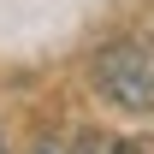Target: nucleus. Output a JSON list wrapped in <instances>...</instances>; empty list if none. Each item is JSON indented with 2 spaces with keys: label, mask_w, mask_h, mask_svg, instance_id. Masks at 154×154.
<instances>
[{
  "label": "nucleus",
  "mask_w": 154,
  "mask_h": 154,
  "mask_svg": "<svg viewBox=\"0 0 154 154\" xmlns=\"http://www.w3.org/2000/svg\"><path fill=\"white\" fill-rule=\"evenodd\" d=\"M36 154H154V142H119V136H77V142H42Z\"/></svg>",
  "instance_id": "f03ea898"
},
{
  "label": "nucleus",
  "mask_w": 154,
  "mask_h": 154,
  "mask_svg": "<svg viewBox=\"0 0 154 154\" xmlns=\"http://www.w3.org/2000/svg\"><path fill=\"white\" fill-rule=\"evenodd\" d=\"M95 89L125 113H154V48L148 42H113L95 54Z\"/></svg>",
  "instance_id": "f257e3e1"
},
{
  "label": "nucleus",
  "mask_w": 154,
  "mask_h": 154,
  "mask_svg": "<svg viewBox=\"0 0 154 154\" xmlns=\"http://www.w3.org/2000/svg\"><path fill=\"white\" fill-rule=\"evenodd\" d=\"M0 154H6V136H0Z\"/></svg>",
  "instance_id": "7ed1b4c3"
}]
</instances>
